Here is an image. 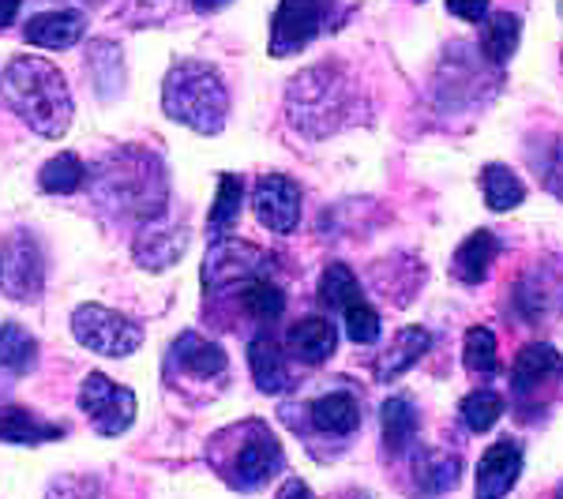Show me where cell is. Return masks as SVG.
Returning <instances> with one entry per match:
<instances>
[{"instance_id": "d6986e66", "label": "cell", "mask_w": 563, "mask_h": 499, "mask_svg": "<svg viewBox=\"0 0 563 499\" xmlns=\"http://www.w3.org/2000/svg\"><path fill=\"white\" fill-rule=\"evenodd\" d=\"M68 429L57 421H42L38 413L23 410L15 402H0V443H20V447H38V443L65 440Z\"/></svg>"}, {"instance_id": "e0dca14e", "label": "cell", "mask_w": 563, "mask_h": 499, "mask_svg": "<svg viewBox=\"0 0 563 499\" xmlns=\"http://www.w3.org/2000/svg\"><path fill=\"white\" fill-rule=\"evenodd\" d=\"M334 346H339V331H334V323L327 315H305L301 323L289 326L286 342H282V350L294 361H301V365H323Z\"/></svg>"}, {"instance_id": "ba28073f", "label": "cell", "mask_w": 563, "mask_h": 499, "mask_svg": "<svg viewBox=\"0 0 563 499\" xmlns=\"http://www.w3.org/2000/svg\"><path fill=\"white\" fill-rule=\"evenodd\" d=\"M563 384V357L549 342H530L511 365V398L519 413H538Z\"/></svg>"}, {"instance_id": "44dd1931", "label": "cell", "mask_w": 563, "mask_h": 499, "mask_svg": "<svg viewBox=\"0 0 563 499\" xmlns=\"http://www.w3.org/2000/svg\"><path fill=\"white\" fill-rule=\"evenodd\" d=\"M429 346H432V334L424 331V326H402V331L395 334V342L376 357V379L379 384L398 379L402 372H410L417 361L429 353Z\"/></svg>"}, {"instance_id": "277c9868", "label": "cell", "mask_w": 563, "mask_h": 499, "mask_svg": "<svg viewBox=\"0 0 563 499\" xmlns=\"http://www.w3.org/2000/svg\"><path fill=\"white\" fill-rule=\"evenodd\" d=\"M207 458L218 469V477L238 492H256L286 466V451H282L278 435L256 417L218 432L207 447Z\"/></svg>"}, {"instance_id": "60d3db41", "label": "cell", "mask_w": 563, "mask_h": 499, "mask_svg": "<svg viewBox=\"0 0 563 499\" xmlns=\"http://www.w3.org/2000/svg\"><path fill=\"white\" fill-rule=\"evenodd\" d=\"M556 499H563V480H560V488H556Z\"/></svg>"}, {"instance_id": "ac0fdd59", "label": "cell", "mask_w": 563, "mask_h": 499, "mask_svg": "<svg viewBox=\"0 0 563 499\" xmlns=\"http://www.w3.org/2000/svg\"><path fill=\"white\" fill-rule=\"evenodd\" d=\"M87 31V15L76 8H60V12H42L23 26V38L38 49H71Z\"/></svg>"}, {"instance_id": "f546056e", "label": "cell", "mask_w": 563, "mask_h": 499, "mask_svg": "<svg viewBox=\"0 0 563 499\" xmlns=\"http://www.w3.org/2000/svg\"><path fill=\"white\" fill-rule=\"evenodd\" d=\"M238 301L244 308V315L256 320L260 326H275L278 315L286 312V293H282V286L275 278H263V282L249 286L244 293H238Z\"/></svg>"}, {"instance_id": "1f68e13d", "label": "cell", "mask_w": 563, "mask_h": 499, "mask_svg": "<svg viewBox=\"0 0 563 499\" xmlns=\"http://www.w3.org/2000/svg\"><path fill=\"white\" fill-rule=\"evenodd\" d=\"M462 365L470 376L477 379H493L499 372V350H496V334L488 326H470L466 342H462Z\"/></svg>"}, {"instance_id": "cb8c5ba5", "label": "cell", "mask_w": 563, "mask_h": 499, "mask_svg": "<svg viewBox=\"0 0 563 499\" xmlns=\"http://www.w3.org/2000/svg\"><path fill=\"white\" fill-rule=\"evenodd\" d=\"M519 34H522L519 15H511V12H488L485 34H481V53H485L488 65L504 68L507 60L515 57V49H519Z\"/></svg>"}, {"instance_id": "52a82bcc", "label": "cell", "mask_w": 563, "mask_h": 499, "mask_svg": "<svg viewBox=\"0 0 563 499\" xmlns=\"http://www.w3.org/2000/svg\"><path fill=\"white\" fill-rule=\"evenodd\" d=\"M71 334L98 357H132L143 346V326L106 304H79L71 312Z\"/></svg>"}, {"instance_id": "d6a6232c", "label": "cell", "mask_w": 563, "mask_h": 499, "mask_svg": "<svg viewBox=\"0 0 563 499\" xmlns=\"http://www.w3.org/2000/svg\"><path fill=\"white\" fill-rule=\"evenodd\" d=\"M459 417H462V424H466L470 432H488L499 417H504V398H499L496 391H488V387L470 391L466 398H462Z\"/></svg>"}, {"instance_id": "b9f144b4", "label": "cell", "mask_w": 563, "mask_h": 499, "mask_svg": "<svg viewBox=\"0 0 563 499\" xmlns=\"http://www.w3.org/2000/svg\"><path fill=\"white\" fill-rule=\"evenodd\" d=\"M79 4H98V0H79Z\"/></svg>"}, {"instance_id": "d590c367", "label": "cell", "mask_w": 563, "mask_h": 499, "mask_svg": "<svg viewBox=\"0 0 563 499\" xmlns=\"http://www.w3.org/2000/svg\"><path fill=\"white\" fill-rule=\"evenodd\" d=\"M45 499H102V485L87 474H65L53 480Z\"/></svg>"}, {"instance_id": "ab89813d", "label": "cell", "mask_w": 563, "mask_h": 499, "mask_svg": "<svg viewBox=\"0 0 563 499\" xmlns=\"http://www.w3.org/2000/svg\"><path fill=\"white\" fill-rule=\"evenodd\" d=\"M188 4H192L196 12H218V8H225L230 0H188Z\"/></svg>"}, {"instance_id": "ffe728a7", "label": "cell", "mask_w": 563, "mask_h": 499, "mask_svg": "<svg viewBox=\"0 0 563 499\" xmlns=\"http://www.w3.org/2000/svg\"><path fill=\"white\" fill-rule=\"evenodd\" d=\"M496 256H499L496 233L493 230H474L455 248V259H451V275H455L462 286H481L488 278V270H493Z\"/></svg>"}, {"instance_id": "74e56055", "label": "cell", "mask_w": 563, "mask_h": 499, "mask_svg": "<svg viewBox=\"0 0 563 499\" xmlns=\"http://www.w3.org/2000/svg\"><path fill=\"white\" fill-rule=\"evenodd\" d=\"M275 499H312V492H308L305 480H297V477H294V480H286V485L278 488Z\"/></svg>"}, {"instance_id": "8d00e7d4", "label": "cell", "mask_w": 563, "mask_h": 499, "mask_svg": "<svg viewBox=\"0 0 563 499\" xmlns=\"http://www.w3.org/2000/svg\"><path fill=\"white\" fill-rule=\"evenodd\" d=\"M493 0H448V12L462 23H485Z\"/></svg>"}, {"instance_id": "4316f807", "label": "cell", "mask_w": 563, "mask_h": 499, "mask_svg": "<svg viewBox=\"0 0 563 499\" xmlns=\"http://www.w3.org/2000/svg\"><path fill=\"white\" fill-rule=\"evenodd\" d=\"M34 365H38V339L20 323H0V368L26 376Z\"/></svg>"}, {"instance_id": "83f0119b", "label": "cell", "mask_w": 563, "mask_h": 499, "mask_svg": "<svg viewBox=\"0 0 563 499\" xmlns=\"http://www.w3.org/2000/svg\"><path fill=\"white\" fill-rule=\"evenodd\" d=\"M459 474H462L459 458L448 455V451H424V455L417 458V469H413L417 488H421L424 496L451 492V488H455V480H459Z\"/></svg>"}, {"instance_id": "484cf974", "label": "cell", "mask_w": 563, "mask_h": 499, "mask_svg": "<svg viewBox=\"0 0 563 499\" xmlns=\"http://www.w3.org/2000/svg\"><path fill=\"white\" fill-rule=\"evenodd\" d=\"M241 211H244V180L238 174H222L218 177V196H214V207H211V218H207V230L211 237H230V230L241 222Z\"/></svg>"}, {"instance_id": "9c48e42d", "label": "cell", "mask_w": 563, "mask_h": 499, "mask_svg": "<svg viewBox=\"0 0 563 499\" xmlns=\"http://www.w3.org/2000/svg\"><path fill=\"white\" fill-rule=\"evenodd\" d=\"M45 289V252L31 230L0 241V293L12 301H38Z\"/></svg>"}, {"instance_id": "f35d334b", "label": "cell", "mask_w": 563, "mask_h": 499, "mask_svg": "<svg viewBox=\"0 0 563 499\" xmlns=\"http://www.w3.org/2000/svg\"><path fill=\"white\" fill-rule=\"evenodd\" d=\"M20 4H23V0H0V31H8V26L15 23V15H20Z\"/></svg>"}, {"instance_id": "7402d4cb", "label": "cell", "mask_w": 563, "mask_h": 499, "mask_svg": "<svg viewBox=\"0 0 563 499\" xmlns=\"http://www.w3.org/2000/svg\"><path fill=\"white\" fill-rule=\"evenodd\" d=\"M308 417H312V424L323 435H339V440H342V435L357 432L361 406H357V398H353L350 391H331V395L316 398L312 410H308Z\"/></svg>"}, {"instance_id": "4dcf8cb0", "label": "cell", "mask_w": 563, "mask_h": 499, "mask_svg": "<svg viewBox=\"0 0 563 499\" xmlns=\"http://www.w3.org/2000/svg\"><path fill=\"white\" fill-rule=\"evenodd\" d=\"M87 185V166L76 158V154H57L42 166L38 174V188L45 196H71Z\"/></svg>"}, {"instance_id": "7a4b0ae2", "label": "cell", "mask_w": 563, "mask_h": 499, "mask_svg": "<svg viewBox=\"0 0 563 499\" xmlns=\"http://www.w3.org/2000/svg\"><path fill=\"white\" fill-rule=\"evenodd\" d=\"M0 98L31 132L60 140L71 129V90L57 65L45 57H12L0 71Z\"/></svg>"}, {"instance_id": "5b68a950", "label": "cell", "mask_w": 563, "mask_h": 499, "mask_svg": "<svg viewBox=\"0 0 563 499\" xmlns=\"http://www.w3.org/2000/svg\"><path fill=\"white\" fill-rule=\"evenodd\" d=\"M162 109L169 121L185 124L199 135H218L230 117V90L222 76L203 60H180L166 71L162 84Z\"/></svg>"}, {"instance_id": "2e32d148", "label": "cell", "mask_w": 563, "mask_h": 499, "mask_svg": "<svg viewBox=\"0 0 563 499\" xmlns=\"http://www.w3.org/2000/svg\"><path fill=\"white\" fill-rule=\"evenodd\" d=\"M249 368H252V384L260 387L263 395H282L294 376L286 368V350L275 339V326H260L249 342Z\"/></svg>"}, {"instance_id": "836d02e7", "label": "cell", "mask_w": 563, "mask_h": 499, "mask_svg": "<svg viewBox=\"0 0 563 499\" xmlns=\"http://www.w3.org/2000/svg\"><path fill=\"white\" fill-rule=\"evenodd\" d=\"M533 174L552 196L563 199V140H549L541 147V154H533Z\"/></svg>"}, {"instance_id": "8fae6325", "label": "cell", "mask_w": 563, "mask_h": 499, "mask_svg": "<svg viewBox=\"0 0 563 499\" xmlns=\"http://www.w3.org/2000/svg\"><path fill=\"white\" fill-rule=\"evenodd\" d=\"M79 410L87 413L98 435L113 440V435H124L135 424V395L132 387L113 384L102 372H90L79 384Z\"/></svg>"}, {"instance_id": "603a6c76", "label": "cell", "mask_w": 563, "mask_h": 499, "mask_svg": "<svg viewBox=\"0 0 563 499\" xmlns=\"http://www.w3.org/2000/svg\"><path fill=\"white\" fill-rule=\"evenodd\" d=\"M379 429H384V447L390 455H406L417 440V406L410 395H390L379 410Z\"/></svg>"}, {"instance_id": "3957f363", "label": "cell", "mask_w": 563, "mask_h": 499, "mask_svg": "<svg viewBox=\"0 0 563 499\" xmlns=\"http://www.w3.org/2000/svg\"><path fill=\"white\" fill-rule=\"evenodd\" d=\"M286 113L297 132L308 140H327L361 121V98L353 79L334 65H316L301 71L286 90Z\"/></svg>"}, {"instance_id": "e575fe53", "label": "cell", "mask_w": 563, "mask_h": 499, "mask_svg": "<svg viewBox=\"0 0 563 499\" xmlns=\"http://www.w3.org/2000/svg\"><path fill=\"white\" fill-rule=\"evenodd\" d=\"M342 315H346V331H350V339L357 342V346H372V342H379V331H384V323H379V312L368 301L350 304Z\"/></svg>"}, {"instance_id": "8992f818", "label": "cell", "mask_w": 563, "mask_h": 499, "mask_svg": "<svg viewBox=\"0 0 563 499\" xmlns=\"http://www.w3.org/2000/svg\"><path fill=\"white\" fill-rule=\"evenodd\" d=\"M275 259L249 241L218 237L203 256V297H238L271 278Z\"/></svg>"}, {"instance_id": "d4e9b609", "label": "cell", "mask_w": 563, "mask_h": 499, "mask_svg": "<svg viewBox=\"0 0 563 499\" xmlns=\"http://www.w3.org/2000/svg\"><path fill=\"white\" fill-rule=\"evenodd\" d=\"M481 192H485L488 211H515L526 199V185L515 169L499 166V162H488V166L481 169Z\"/></svg>"}, {"instance_id": "30bf717a", "label": "cell", "mask_w": 563, "mask_h": 499, "mask_svg": "<svg viewBox=\"0 0 563 499\" xmlns=\"http://www.w3.org/2000/svg\"><path fill=\"white\" fill-rule=\"evenodd\" d=\"M331 8L334 0H278L267 42L271 57H294L305 45H312L331 20Z\"/></svg>"}, {"instance_id": "5bb4252c", "label": "cell", "mask_w": 563, "mask_h": 499, "mask_svg": "<svg viewBox=\"0 0 563 499\" xmlns=\"http://www.w3.org/2000/svg\"><path fill=\"white\" fill-rule=\"evenodd\" d=\"M188 248V230L169 218H151L135 230L132 241V259L143 270H169L174 263H180Z\"/></svg>"}, {"instance_id": "7c38bea8", "label": "cell", "mask_w": 563, "mask_h": 499, "mask_svg": "<svg viewBox=\"0 0 563 499\" xmlns=\"http://www.w3.org/2000/svg\"><path fill=\"white\" fill-rule=\"evenodd\" d=\"M252 211H256L263 230L289 237L301 225V185L282 174L260 177L256 192H252Z\"/></svg>"}, {"instance_id": "6da1fadb", "label": "cell", "mask_w": 563, "mask_h": 499, "mask_svg": "<svg viewBox=\"0 0 563 499\" xmlns=\"http://www.w3.org/2000/svg\"><path fill=\"white\" fill-rule=\"evenodd\" d=\"M98 211L113 222H129L140 230L143 222L166 214L169 177L158 154L147 147H121L98 162L95 174H87Z\"/></svg>"}, {"instance_id": "4fadbf2b", "label": "cell", "mask_w": 563, "mask_h": 499, "mask_svg": "<svg viewBox=\"0 0 563 499\" xmlns=\"http://www.w3.org/2000/svg\"><path fill=\"white\" fill-rule=\"evenodd\" d=\"M225 368H230L225 350L196 331L177 334L174 346H169V372L180 379H188V384H211V379H222Z\"/></svg>"}, {"instance_id": "f1b7e54d", "label": "cell", "mask_w": 563, "mask_h": 499, "mask_svg": "<svg viewBox=\"0 0 563 499\" xmlns=\"http://www.w3.org/2000/svg\"><path fill=\"white\" fill-rule=\"evenodd\" d=\"M320 301L331 312H346L350 304L365 301V289H361L357 275H353L346 263H331L320 275Z\"/></svg>"}, {"instance_id": "9a60e30c", "label": "cell", "mask_w": 563, "mask_h": 499, "mask_svg": "<svg viewBox=\"0 0 563 499\" xmlns=\"http://www.w3.org/2000/svg\"><path fill=\"white\" fill-rule=\"evenodd\" d=\"M522 474V447L515 440H499L477 462V499H504Z\"/></svg>"}]
</instances>
